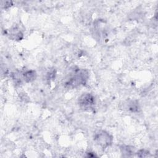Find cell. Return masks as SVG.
<instances>
[{
	"label": "cell",
	"mask_w": 158,
	"mask_h": 158,
	"mask_svg": "<svg viewBox=\"0 0 158 158\" xmlns=\"http://www.w3.org/2000/svg\"><path fill=\"white\" fill-rule=\"evenodd\" d=\"M78 104L84 110H93L95 105L94 98L90 93H83L78 98Z\"/></svg>",
	"instance_id": "obj_3"
},
{
	"label": "cell",
	"mask_w": 158,
	"mask_h": 158,
	"mask_svg": "<svg viewBox=\"0 0 158 158\" xmlns=\"http://www.w3.org/2000/svg\"><path fill=\"white\" fill-rule=\"evenodd\" d=\"M129 109L132 112H137L139 109V106L137 102L131 101L129 104Z\"/></svg>",
	"instance_id": "obj_7"
},
{
	"label": "cell",
	"mask_w": 158,
	"mask_h": 158,
	"mask_svg": "<svg viewBox=\"0 0 158 158\" xmlns=\"http://www.w3.org/2000/svg\"><path fill=\"white\" fill-rule=\"evenodd\" d=\"M23 78L25 82L30 83L34 81L36 78V73L35 70H30L25 72L23 73Z\"/></svg>",
	"instance_id": "obj_5"
},
{
	"label": "cell",
	"mask_w": 158,
	"mask_h": 158,
	"mask_svg": "<svg viewBox=\"0 0 158 158\" xmlns=\"http://www.w3.org/2000/svg\"><path fill=\"white\" fill-rule=\"evenodd\" d=\"M10 35L13 39L17 40H20L23 38V33L17 25L11 28L10 30Z\"/></svg>",
	"instance_id": "obj_4"
},
{
	"label": "cell",
	"mask_w": 158,
	"mask_h": 158,
	"mask_svg": "<svg viewBox=\"0 0 158 158\" xmlns=\"http://www.w3.org/2000/svg\"><path fill=\"white\" fill-rule=\"evenodd\" d=\"M120 149L122 151V153L125 156H130L132 154L135 153V149L132 146H125L123 145L120 147Z\"/></svg>",
	"instance_id": "obj_6"
},
{
	"label": "cell",
	"mask_w": 158,
	"mask_h": 158,
	"mask_svg": "<svg viewBox=\"0 0 158 158\" xmlns=\"http://www.w3.org/2000/svg\"><path fill=\"white\" fill-rule=\"evenodd\" d=\"M149 151H147V150H145V149H141V150H139V151L137 152V155L139 157H146L148 156L149 154Z\"/></svg>",
	"instance_id": "obj_8"
},
{
	"label": "cell",
	"mask_w": 158,
	"mask_h": 158,
	"mask_svg": "<svg viewBox=\"0 0 158 158\" xmlns=\"http://www.w3.org/2000/svg\"><path fill=\"white\" fill-rule=\"evenodd\" d=\"M56 75V71L55 70H51L47 73V79L48 80H52L55 78Z\"/></svg>",
	"instance_id": "obj_9"
},
{
	"label": "cell",
	"mask_w": 158,
	"mask_h": 158,
	"mask_svg": "<svg viewBox=\"0 0 158 158\" xmlns=\"http://www.w3.org/2000/svg\"><path fill=\"white\" fill-rule=\"evenodd\" d=\"M89 78L87 70L80 68H74L64 81L65 88L72 89L81 85H84Z\"/></svg>",
	"instance_id": "obj_1"
},
{
	"label": "cell",
	"mask_w": 158,
	"mask_h": 158,
	"mask_svg": "<svg viewBox=\"0 0 158 158\" xmlns=\"http://www.w3.org/2000/svg\"><path fill=\"white\" fill-rule=\"evenodd\" d=\"M94 140L98 145L105 149L112 144L113 137L106 131L99 130L95 134Z\"/></svg>",
	"instance_id": "obj_2"
},
{
	"label": "cell",
	"mask_w": 158,
	"mask_h": 158,
	"mask_svg": "<svg viewBox=\"0 0 158 158\" xmlns=\"http://www.w3.org/2000/svg\"><path fill=\"white\" fill-rule=\"evenodd\" d=\"M12 5V1H1L2 7H3L4 9H7V8L10 7Z\"/></svg>",
	"instance_id": "obj_10"
}]
</instances>
